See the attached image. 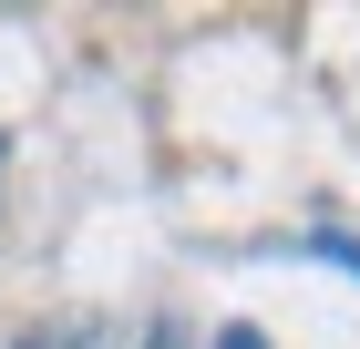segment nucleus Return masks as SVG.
I'll list each match as a JSON object with an SVG mask.
<instances>
[{"instance_id": "nucleus-1", "label": "nucleus", "mask_w": 360, "mask_h": 349, "mask_svg": "<svg viewBox=\"0 0 360 349\" xmlns=\"http://www.w3.org/2000/svg\"><path fill=\"white\" fill-rule=\"evenodd\" d=\"M11 349H124V329H113V319H93V308H62V319L21 329Z\"/></svg>"}, {"instance_id": "nucleus-2", "label": "nucleus", "mask_w": 360, "mask_h": 349, "mask_svg": "<svg viewBox=\"0 0 360 349\" xmlns=\"http://www.w3.org/2000/svg\"><path fill=\"white\" fill-rule=\"evenodd\" d=\"M319 257H340V268L360 277V237H319Z\"/></svg>"}, {"instance_id": "nucleus-3", "label": "nucleus", "mask_w": 360, "mask_h": 349, "mask_svg": "<svg viewBox=\"0 0 360 349\" xmlns=\"http://www.w3.org/2000/svg\"><path fill=\"white\" fill-rule=\"evenodd\" d=\"M217 349H268V339H257V329L237 319V329H217Z\"/></svg>"}]
</instances>
